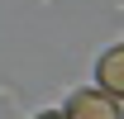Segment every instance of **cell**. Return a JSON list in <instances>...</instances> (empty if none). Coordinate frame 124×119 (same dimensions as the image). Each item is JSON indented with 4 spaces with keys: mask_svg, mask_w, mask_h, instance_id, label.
<instances>
[{
    "mask_svg": "<svg viewBox=\"0 0 124 119\" xmlns=\"http://www.w3.org/2000/svg\"><path fill=\"white\" fill-rule=\"evenodd\" d=\"M38 119H67V114H38Z\"/></svg>",
    "mask_w": 124,
    "mask_h": 119,
    "instance_id": "3957f363",
    "label": "cell"
},
{
    "mask_svg": "<svg viewBox=\"0 0 124 119\" xmlns=\"http://www.w3.org/2000/svg\"><path fill=\"white\" fill-rule=\"evenodd\" d=\"M62 114L67 119H124L119 105H115V95H105V90H77Z\"/></svg>",
    "mask_w": 124,
    "mask_h": 119,
    "instance_id": "6da1fadb",
    "label": "cell"
},
{
    "mask_svg": "<svg viewBox=\"0 0 124 119\" xmlns=\"http://www.w3.org/2000/svg\"><path fill=\"white\" fill-rule=\"evenodd\" d=\"M95 76H100V90H105V95L124 100V43H119V48H110L105 57H100Z\"/></svg>",
    "mask_w": 124,
    "mask_h": 119,
    "instance_id": "7a4b0ae2",
    "label": "cell"
}]
</instances>
